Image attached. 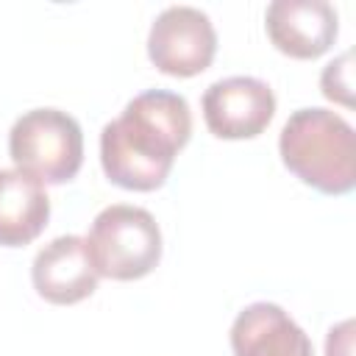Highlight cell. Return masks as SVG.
Masks as SVG:
<instances>
[{"label": "cell", "instance_id": "6da1fadb", "mask_svg": "<svg viewBox=\"0 0 356 356\" xmlns=\"http://www.w3.org/2000/svg\"><path fill=\"white\" fill-rule=\"evenodd\" d=\"M192 136V111L184 95L147 89L128 100L122 114L100 131V164L111 184L131 192L164 186L175 156Z\"/></svg>", "mask_w": 356, "mask_h": 356}, {"label": "cell", "instance_id": "7a4b0ae2", "mask_svg": "<svg viewBox=\"0 0 356 356\" xmlns=\"http://www.w3.org/2000/svg\"><path fill=\"white\" fill-rule=\"evenodd\" d=\"M284 167L323 195H348L356 186V134L328 108H298L281 128Z\"/></svg>", "mask_w": 356, "mask_h": 356}, {"label": "cell", "instance_id": "3957f363", "mask_svg": "<svg viewBox=\"0 0 356 356\" xmlns=\"http://www.w3.org/2000/svg\"><path fill=\"white\" fill-rule=\"evenodd\" d=\"M83 239L97 275L111 281L145 278L161 259V228L156 217L139 206H106Z\"/></svg>", "mask_w": 356, "mask_h": 356}, {"label": "cell", "instance_id": "277c9868", "mask_svg": "<svg viewBox=\"0 0 356 356\" xmlns=\"http://www.w3.org/2000/svg\"><path fill=\"white\" fill-rule=\"evenodd\" d=\"M8 156L39 184H67L83 164V134L61 108H31L8 131Z\"/></svg>", "mask_w": 356, "mask_h": 356}, {"label": "cell", "instance_id": "5b68a950", "mask_svg": "<svg viewBox=\"0 0 356 356\" xmlns=\"http://www.w3.org/2000/svg\"><path fill=\"white\" fill-rule=\"evenodd\" d=\"M217 33L206 11L195 6L164 8L147 33V58L172 78H192L211 67Z\"/></svg>", "mask_w": 356, "mask_h": 356}, {"label": "cell", "instance_id": "8992f818", "mask_svg": "<svg viewBox=\"0 0 356 356\" xmlns=\"http://www.w3.org/2000/svg\"><path fill=\"white\" fill-rule=\"evenodd\" d=\"M203 120L217 139H253L275 117L273 89L253 75L214 81L203 92Z\"/></svg>", "mask_w": 356, "mask_h": 356}, {"label": "cell", "instance_id": "52a82bcc", "mask_svg": "<svg viewBox=\"0 0 356 356\" xmlns=\"http://www.w3.org/2000/svg\"><path fill=\"white\" fill-rule=\"evenodd\" d=\"M264 28L275 50L309 61L334 47L339 17L325 0H273L264 11Z\"/></svg>", "mask_w": 356, "mask_h": 356}, {"label": "cell", "instance_id": "ba28073f", "mask_svg": "<svg viewBox=\"0 0 356 356\" xmlns=\"http://www.w3.org/2000/svg\"><path fill=\"white\" fill-rule=\"evenodd\" d=\"M31 281L39 298L56 306H72L86 300L97 289V270L92 264L86 239L78 234H64L47 242L31 267Z\"/></svg>", "mask_w": 356, "mask_h": 356}, {"label": "cell", "instance_id": "9c48e42d", "mask_svg": "<svg viewBox=\"0 0 356 356\" xmlns=\"http://www.w3.org/2000/svg\"><path fill=\"white\" fill-rule=\"evenodd\" d=\"M234 356H314L309 334L278 306L256 300L231 325Z\"/></svg>", "mask_w": 356, "mask_h": 356}, {"label": "cell", "instance_id": "30bf717a", "mask_svg": "<svg viewBox=\"0 0 356 356\" xmlns=\"http://www.w3.org/2000/svg\"><path fill=\"white\" fill-rule=\"evenodd\" d=\"M50 220L44 184L22 170H0V245L22 248L33 242Z\"/></svg>", "mask_w": 356, "mask_h": 356}, {"label": "cell", "instance_id": "8fae6325", "mask_svg": "<svg viewBox=\"0 0 356 356\" xmlns=\"http://www.w3.org/2000/svg\"><path fill=\"white\" fill-rule=\"evenodd\" d=\"M350 58L353 53L345 50L339 58H334L331 64H325L323 75H320V86H323V95L334 103H342V106H353V81H350Z\"/></svg>", "mask_w": 356, "mask_h": 356}]
</instances>
